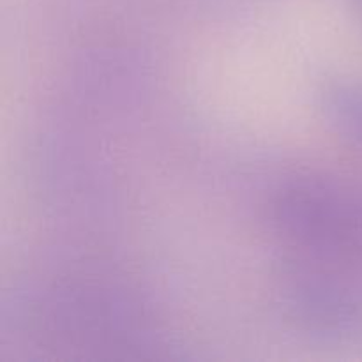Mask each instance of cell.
Listing matches in <instances>:
<instances>
[{
	"mask_svg": "<svg viewBox=\"0 0 362 362\" xmlns=\"http://www.w3.org/2000/svg\"><path fill=\"white\" fill-rule=\"evenodd\" d=\"M338 113H341L343 122L349 124L356 138L362 141V92H341L338 94Z\"/></svg>",
	"mask_w": 362,
	"mask_h": 362,
	"instance_id": "obj_1",
	"label": "cell"
}]
</instances>
